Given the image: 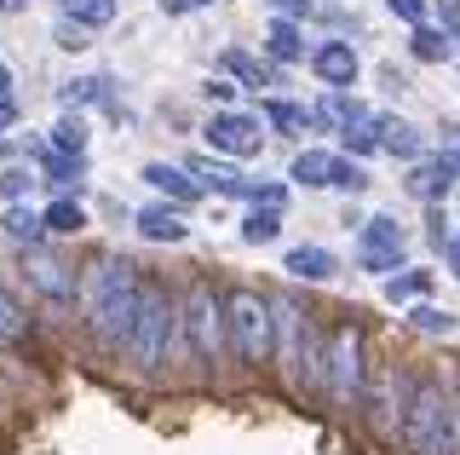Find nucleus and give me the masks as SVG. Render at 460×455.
I'll return each mask as SVG.
<instances>
[{
	"instance_id": "1",
	"label": "nucleus",
	"mask_w": 460,
	"mask_h": 455,
	"mask_svg": "<svg viewBox=\"0 0 460 455\" xmlns=\"http://www.w3.org/2000/svg\"><path fill=\"white\" fill-rule=\"evenodd\" d=\"M138 272L127 260H93L81 277V317L86 329H93V340L104 352H121L127 346V329H133V311H138Z\"/></svg>"
},
{
	"instance_id": "2",
	"label": "nucleus",
	"mask_w": 460,
	"mask_h": 455,
	"mask_svg": "<svg viewBox=\"0 0 460 455\" xmlns=\"http://www.w3.org/2000/svg\"><path fill=\"white\" fill-rule=\"evenodd\" d=\"M172 340H179V294H167L162 282H144L138 289V311H133V329H127V363L138 375H162L172 358Z\"/></svg>"
},
{
	"instance_id": "3",
	"label": "nucleus",
	"mask_w": 460,
	"mask_h": 455,
	"mask_svg": "<svg viewBox=\"0 0 460 455\" xmlns=\"http://www.w3.org/2000/svg\"><path fill=\"white\" fill-rule=\"evenodd\" d=\"M225 300V340L230 352H236L242 363H270V352H277V329H270V300L259 289H230L219 294Z\"/></svg>"
},
{
	"instance_id": "4",
	"label": "nucleus",
	"mask_w": 460,
	"mask_h": 455,
	"mask_svg": "<svg viewBox=\"0 0 460 455\" xmlns=\"http://www.w3.org/2000/svg\"><path fill=\"white\" fill-rule=\"evenodd\" d=\"M270 311H277V317H270V329L282 335L288 380H294L299 392H316V387H323V340H316L311 311H299V306H270Z\"/></svg>"
},
{
	"instance_id": "5",
	"label": "nucleus",
	"mask_w": 460,
	"mask_h": 455,
	"mask_svg": "<svg viewBox=\"0 0 460 455\" xmlns=\"http://www.w3.org/2000/svg\"><path fill=\"white\" fill-rule=\"evenodd\" d=\"M179 329H184V346H190L196 363H219V346H225V300L208 277H196L179 300Z\"/></svg>"
},
{
	"instance_id": "6",
	"label": "nucleus",
	"mask_w": 460,
	"mask_h": 455,
	"mask_svg": "<svg viewBox=\"0 0 460 455\" xmlns=\"http://www.w3.org/2000/svg\"><path fill=\"white\" fill-rule=\"evenodd\" d=\"M323 387L334 392L340 409L363 404L368 369H363V329H357V323H340V329L328 335V346H323Z\"/></svg>"
},
{
	"instance_id": "7",
	"label": "nucleus",
	"mask_w": 460,
	"mask_h": 455,
	"mask_svg": "<svg viewBox=\"0 0 460 455\" xmlns=\"http://www.w3.org/2000/svg\"><path fill=\"white\" fill-rule=\"evenodd\" d=\"M208 145L225 150V156H259V145H265V127H259V116L219 110V116L208 121Z\"/></svg>"
},
{
	"instance_id": "8",
	"label": "nucleus",
	"mask_w": 460,
	"mask_h": 455,
	"mask_svg": "<svg viewBox=\"0 0 460 455\" xmlns=\"http://www.w3.org/2000/svg\"><path fill=\"white\" fill-rule=\"evenodd\" d=\"M409 392H414V380L402 375V369H380V375H374V392L363 397V404L374 409V426H380V433H397V426H402Z\"/></svg>"
},
{
	"instance_id": "9",
	"label": "nucleus",
	"mask_w": 460,
	"mask_h": 455,
	"mask_svg": "<svg viewBox=\"0 0 460 455\" xmlns=\"http://www.w3.org/2000/svg\"><path fill=\"white\" fill-rule=\"evenodd\" d=\"M357 260H363V272H380V277L402 272V231H397V219H368Z\"/></svg>"
},
{
	"instance_id": "10",
	"label": "nucleus",
	"mask_w": 460,
	"mask_h": 455,
	"mask_svg": "<svg viewBox=\"0 0 460 455\" xmlns=\"http://www.w3.org/2000/svg\"><path fill=\"white\" fill-rule=\"evenodd\" d=\"M23 272H29V289H35L47 306H58V311L75 306V272H69L64 260H52V254H29Z\"/></svg>"
},
{
	"instance_id": "11",
	"label": "nucleus",
	"mask_w": 460,
	"mask_h": 455,
	"mask_svg": "<svg viewBox=\"0 0 460 455\" xmlns=\"http://www.w3.org/2000/svg\"><path fill=\"white\" fill-rule=\"evenodd\" d=\"M311 69L328 81V87H351V81H357V52H351V40H323V47L311 52Z\"/></svg>"
},
{
	"instance_id": "12",
	"label": "nucleus",
	"mask_w": 460,
	"mask_h": 455,
	"mask_svg": "<svg viewBox=\"0 0 460 455\" xmlns=\"http://www.w3.org/2000/svg\"><path fill=\"white\" fill-rule=\"evenodd\" d=\"M460 179V162L455 156H438V162H414V174H409V196H420V202H438L443 191Z\"/></svg>"
},
{
	"instance_id": "13",
	"label": "nucleus",
	"mask_w": 460,
	"mask_h": 455,
	"mask_svg": "<svg viewBox=\"0 0 460 455\" xmlns=\"http://www.w3.org/2000/svg\"><path fill=\"white\" fill-rule=\"evenodd\" d=\"M374 127V145H380L385 156H402V162H420V133H414V127L409 121H397V116H374L368 121Z\"/></svg>"
},
{
	"instance_id": "14",
	"label": "nucleus",
	"mask_w": 460,
	"mask_h": 455,
	"mask_svg": "<svg viewBox=\"0 0 460 455\" xmlns=\"http://www.w3.org/2000/svg\"><path fill=\"white\" fill-rule=\"evenodd\" d=\"M265 52H270L277 64H299V58H305V35H299V23H294V18H270Z\"/></svg>"
},
{
	"instance_id": "15",
	"label": "nucleus",
	"mask_w": 460,
	"mask_h": 455,
	"mask_svg": "<svg viewBox=\"0 0 460 455\" xmlns=\"http://www.w3.org/2000/svg\"><path fill=\"white\" fill-rule=\"evenodd\" d=\"M138 236H150V243H184V236H190V225H184L172 208H144L138 213Z\"/></svg>"
},
{
	"instance_id": "16",
	"label": "nucleus",
	"mask_w": 460,
	"mask_h": 455,
	"mask_svg": "<svg viewBox=\"0 0 460 455\" xmlns=\"http://www.w3.org/2000/svg\"><path fill=\"white\" fill-rule=\"evenodd\" d=\"M288 277H305V282L334 277V254H328V248H316V243H299L294 254H288Z\"/></svg>"
},
{
	"instance_id": "17",
	"label": "nucleus",
	"mask_w": 460,
	"mask_h": 455,
	"mask_svg": "<svg viewBox=\"0 0 460 455\" xmlns=\"http://www.w3.org/2000/svg\"><path fill=\"white\" fill-rule=\"evenodd\" d=\"M40 231H58V236H75L86 231V208L75 202V196H58V202L40 213Z\"/></svg>"
},
{
	"instance_id": "18",
	"label": "nucleus",
	"mask_w": 460,
	"mask_h": 455,
	"mask_svg": "<svg viewBox=\"0 0 460 455\" xmlns=\"http://www.w3.org/2000/svg\"><path fill=\"white\" fill-rule=\"evenodd\" d=\"M98 98H110L104 76H75V81L58 87V104H64V110H86V104H98Z\"/></svg>"
},
{
	"instance_id": "19",
	"label": "nucleus",
	"mask_w": 460,
	"mask_h": 455,
	"mask_svg": "<svg viewBox=\"0 0 460 455\" xmlns=\"http://www.w3.org/2000/svg\"><path fill=\"white\" fill-rule=\"evenodd\" d=\"M144 184H155V191L179 196V202H190V196H196V179L184 174V167H167V162H150V167H144Z\"/></svg>"
},
{
	"instance_id": "20",
	"label": "nucleus",
	"mask_w": 460,
	"mask_h": 455,
	"mask_svg": "<svg viewBox=\"0 0 460 455\" xmlns=\"http://www.w3.org/2000/svg\"><path fill=\"white\" fill-rule=\"evenodd\" d=\"M64 18L75 23V30H104L115 18V0H64Z\"/></svg>"
},
{
	"instance_id": "21",
	"label": "nucleus",
	"mask_w": 460,
	"mask_h": 455,
	"mask_svg": "<svg viewBox=\"0 0 460 455\" xmlns=\"http://www.w3.org/2000/svg\"><path fill=\"white\" fill-rule=\"evenodd\" d=\"M184 174L208 179V184H213V191H219V196H242V191H248V179H242L236 167H225V162H190V167H184Z\"/></svg>"
},
{
	"instance_id": "22",
	"label": "nucleus",
	"mask_w": 460,
	"mask_h": 455,
	"mask_svg": "<svg viewBox=\"0 0 460 455\" xmlns=\"http://www.w3.org/2000/svg\"><path fill=\"white\" fill-rule=\"evenodd\" d=\"M409 52H414L420 64H443V58L455 52V40L443 35V30H426V23H414V40H409Z\"/></svg>"
},
{
	"instance_id": "23",
	"label": "nucleus",
	"mask_w": 460,
	"mask_h": 455,
	"mask_svg": "<svg viewBox=\"0 0 460 455\" xmlns=\"http://www.w3.org/2000/svg\"><path fill=\"white\" fill-rule=\"evenodd\" d=\"M277 236H282V213L277 208H253L248 213V219H242V243H277Z\"/></svg>"
},
{
	"instance_id": "24",
	"label": "nucleus",
	"mask_w": 460,
	"mask_h": 455,
	"mask_svg": "<svg viewBox=\"0 0 460 455\" xmlns=\"http://www.w3.org/2000/svg\"><path fill=\"white\" fill-rule=\"evenodd\" d=\"M431 289V272H392L385 277V300H420V294Z\"/></svg>"
},
{
	"instance_id": "25",
	"label": "nucleus",
	"mask_w": 460,
	"mask_h": 455,
	"mask_svg": "<svg viewBox=\"0 0 460 455\" xmlns=\"http://www.w3.org/2000/svg\"><path fill=\"white\" fill-rule=\"evenodd\" d=\"M328 162H334V156L299 150V156H294V174H288V179H299V184H311V191H316V184H328Z\"/></svg>"
},
{
	"instance_id": "26",
	"label": "nucleus",
	"mask_w": 460,
	"mask_h": 455,
	"mask_svg": "<svg viewBox=\"0 0 460 455\" xmlns=\"http://www.w3.org/2000/svg\"><path fill=\"white\" fill-rule=\"evenodd\" d=\"M52 150L58 156H81L86 150V121L81 116H64V121L52 127Z\"/></svg>"
},
{
	"instance_id": "27",
	"label": "nucleus",
	"mask_w": 460,
	"mask_h": 455,
	"mask_svg": "<svg viewBox=\"0 0 460 455\" xmlns=\"http://www.w3.org/2000/svg\"><path fill=\"white\" fill-rule=\"evenodd\" d=\"M40 167H47V179H52V184H81V156L40 150Z\"/></svg>"
},
{
	"instance_id": "28",
	"label": "nucleus",
	"mask_w": 460,
	"mask_h": 455,
	"mask_svg": "<svg viewBox=\"0 0 460 455\" xmlns=\"http://www.w3.org/2000/svg\"><path fill=\"white\" fill-rule=\"evenodd\" d=\"M6 236L12 243H35L40 236V213L35 208H6Z\"/></svg>"
},
{
	"instance_id": "29",
	"label": "nucleus",
	"mask_w": 460,
	"mask_h": 455,
	"mask_svg": "<svg viewBox=\"0 0 460 455\" xmlns=\"http://www.w3.org/2000/svg\"><path fill=\"white\" fill-rule=\"evenodd\" d=\"M23 329H29V311H23L18 300H12L6 289H0V340H18Z\"/></svg>"
},
{
	"instance_id": "30",
	"label": "nucleus",
	"mask_w": 460,
	"mask_h": 455,
	"mask_svg": "<svg viewBox=\"0 0 460 455\" xmlns=\"http://www.w3.org/2000/svg\"><path fill=\"white\" fill-rule=\"evenodd\" d=\"M259 116H265L270 127H282V133H299V127H305V110H299V104H282V98H270Z\"/></svg>"
},
{
	"instance_id": "31",
	"label": "nucleus",
	"mask_w": 460,
	"mask_h": 455,
	"mask_svg": "<svg viewBox=\"0 0 460 455\" xmlns=\"http://www.w3.org/2000/svg\"><path fill=\"white\" fill-rule=\"evenodd\" d=\"M328 184H334V191H363V184H368V174H363V167H357V162H340V156H334V162H328Z\"/></svg>"
},
{
	"instance_id": "32",
	"label": "nucleus",
	"mask_w": 460,
	"mask_h": 455,
	"mask_svg": "<svg viewBox=\"0 0 460 455\" xmlns=\"http://www.w3.org/2000/svg\"><path fill=\"white\" fill-rule=\"evenodd\" d=\"M225 64H230V76H242V81H253V87H265V81H270V69H265V64H259V58H248V52H236V47H230V52H225Z\"/></svg>"
},
{
	"instance_id": "33",
	"label": "nucleus",
	"mask_w": 460,
	"mask_h": 455,
	"mask_svg": "<svg viewBox=\"0 0 460 455\" xmlns=\"http://www.w3.org/2000/svg\"><path fill=\"white\" fill-rule=\"evenodd\" d=\"M409 317H414V329H420V335H449L455 329V317H449V311H438V306H414Z\"/></svg>"
},
{
	"instance_id": "34",
	"label": "nucleus",
	"mask_w": 460,
	"mask_h": 455,
	"mask_svg": "<svg viewBox=\"0 0 460 455\" xmlns=\"http://www.w3.org/2000/svg\"><path fill=\"white\" fill-rule=\"evenodd\" d=\"M242 196H248L253 208H277V213H282V196H288V191H282V184H248Z\"/></svg>"
},
{
	"instance_id": "35",
	"label": "nucleus",
	"mask_w": 460,
	"mask_h": 455,
	"mask_svg": "<svg viewBox=\"0 0 460 455\" xmlns=\"http://www.w3.org/2000/svg\"><path fill=\"white\" fill-rule=\"evenodd\" d=\"M345 150H357V156L380 150V145H374V127H345Z\"/></svg>"
},
{
	"instance_id": "36",
	"label": "nucleus",
	"mask_w": 460,
	"mask_h": 455,
	"mask_svg": "<svg viewBox=\"0 0 460 455\" xmlns=\"http://www.w3.org/2000/svg\"><path fill=\"white\" fill-rule=\"evenodd\" d=\"M385 6H392L402 23H426V0H385Z\"/></svg>"
},
{
	"instance_id": "37",
	"label": "nucleus",
	"mask_w": 460,
	"mask_h": 455,
	"mask_svg": "<svg viewBox=\"0 0 460 455\" xmlns=\"http://www.w3.org/2000/svg\"><path fill=\"white\" fill-rule=\"evenodd\" d=\"M201 93H208V104H230V98H236V81L213 76V81H208V87H201Z\"/></svg>"
},
{
	"instance_id": "38",
	"label": "nucleus",
	"mask_w": 460,
	"mask_h": 455,
	"mask_svg": "<svg viewBox=\"0 0 460 455\" xmlns=\"http://www.w3.org/2000/svg\"><path fill=\"white\" fill-rule=\"evenodd\" d=\"M438 18H443V35L460 40V0H443V6H438Z\"/></svg>"
},
{
	"instance_id": "39",
	"label": "nucleus",
	"mask_w": 460,
	"mask_h": 455,
	"mask_svg": "<svg viewBox=\"0 0 460 455\" xmlns=\"http://www.w3.org/2000/svg\"><path fill=\"white\" fill-rule=\"evenodd\" d=\"M270 12H277V18H305L311 12V0H265Z\"/></svg>"
},
{
	"instance_id": "40",
	"label": "nucleus",
	"mask_w": 460,
	"mask_h": 455,
	"mask_svg": "<svg viewBox=\"0 0 460 455\" xmlns=\"http://www.w3.org/2000/svg\"><path fill=\"white\" fill-rule=\"evenodd\" d=\"M0 191H6V196H23V191H29V174H23V167H12V174H0Z\"/></svg>"
},
{
	"instance_id": "41",
	"label": "nucleus",
	"mask_w": 460,
	"mask_h": 455,
	"mask_svg": "<svg viewBox=\"0 0 460 455\" xmlns=\"http://www.w3.org/2000/svg\"><path fill=\"white\" fill-rule=\"evenodd\" d=\"M201 6H213V0H162L167 18H184V12H201Z\"/></svg>"
},
{
	"instance_id": "42",
	"label": "nucleus",
	"mask_w": 460,
	"mask_h": 455,
	"mask_svg": "<svg viewBox=\"0 0 460 455\" xmlns=\"http://www.w3.org/2000/svg\"><path fill=\"white\" fill-rule=\"evenodd\" d=\"M12 121H18V98L0 93V127H12Z\"/></svg>"
},
{
	"instance_id": "43",
	"label": "nucleus",
	"mask_w": 460,
	"mask_h": 455,
	"mask_svg": "<svg viewBox=\"0 0 460 455\" xmlns=\"http://www.w3.org/2000/svg\"><path fill=\"white\" fill-rule=\"evenodd\" d=\"M58 35H64V40H58V47H69V52H81V47H86V40H81V30H75V23H64V30H58Z\"/></svg>"
},
{
	"instance_id": "44",
	"label": "nucleus",
	"mask_w": 460,
	"mask_h": 455,
	"mask_svg": "<svg viewBox=\"0 0 460 455\" xmlns=\"http://www.w3.org/2000/svg\"><path fill=\"white\" fill-rule=\"evenodd\" d=\"M0 93H12V69L6 64H0Z\"/></svg>"
},
{
	"instance_id": "45",
	"label": "nucleus",
	"mask_w": 460,
	"mask_h": 455,
	"mask_svg": "<svg viewBox=\"0 0 460 455\" xmlns=\"http://www.w3.org/2000/svg\"><path fill=\"white\" fill-rule=\"evenodd\" d=\"M0 12H23V0H0Z\"/></svg>"
},
{
	"instance_id": "46",
	"label": "nucleus",
	"mask_w": 460,
	"mask_h": 455,
	"mask_svg": "<svg viewBox=\"0 0 460 455\" xmlns=\"http://www.w3.org/2000/svg\"><path fill=\"white\" fill-rule=\"evenodd\" d=\"M449 260H455V265H460V236H455V243H449Z\"/></svg>"
}]
</instances>
